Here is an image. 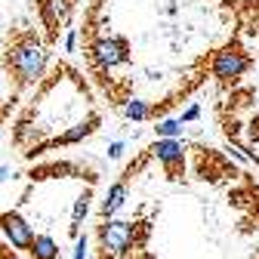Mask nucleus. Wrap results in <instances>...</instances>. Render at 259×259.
<instances>
[{
  "label": "nucleus",
  "instance_id": "6e6552de",
  "mask_svg": "<svg viewBox=\"0 0 259 259\" xmlns=\"http://www.w3.org/2000/svg\"><path fill=\"white\" fill-rule=\"evenodd\" d=\"M123 201H126V182H114V185L108 188V198L102 201V216L111 219V216L123 207Z\"/></svg>",
  "mask_w": 259,
  "mask_h": 259
},
{
  "label": "nucleus",
  "instance_id": "39448f33",
  "mask_svg": "<svg viewBox=\"0 0 259 259\" xmlns=\"http://www.w3.org/2000/svg\"><path fill=\"white\" fill-rule=\"evenodd\" d=\"M93 53H96V62H99L102 68H114V65H123L130 59L126 44L120 37H102V40H96Z\"/></svg>",
  "mask_w": 259,
  "mask_h": 259
},
{
  "label": "nucleus",
  "instance_id": "2eb2a0df",
  "mask_svg": "<svg viewBox=\"0 0 259 259\" xmlns=\"http://www.w3.org/2000/svg\"><path fill=\"white\" fill-rule=\"evenodd\" d=\"M74 40H77V31H68V40H65V50H74Z\"/></svg>",
  "mask_w": 259,
  "mask_h": 259
},
{
  "label": "nucleus",
  "instance_id": "f257e3e1",
  "mask_svg": "<svg viewBox=\"0 0 259 259\" xmlns=\"http://www.w3.org/2000/svg\"><path fill=\"white\" fill-rule=\"evenodd\" d=\"M44 68H47V53H44L40 40L31 34V31L16 34L7 47V71H10L13 83L19 90L34 87L44 77Z\"/></svg>",
  "mask_w": 259,
  "mask_h": 259
},
{
  "label": "nucleus",
  "instance_id": "dca6fc26",
  "mask_svg": "<svg viewBox=\"0 0 259 259\" xmlns=\"http://www.w3.org/2000/svg\"><path fill=\"white\" fill-rule=\"evenodd\" d=\"M108 154H111V157H120V154H123V142H114V145H111V151H108Z\"/></svg>",
  "mask_w": 259,
  "mask_h": 259
},
{
  "label": "nucleus",
  "instance_id": "f3484780",
  "mask_svg": "<svg viewBox=\"0 0 259 259\" xmlns=\"http://www.w3.org/2000/svg\"><path fill=\"white\" fill-rule=\"evenodd\" d=\"M194 117H198V105H191V108L182 114V120H194Z\"/></svg>",
  "mask_w": 259,
  "mask_h": 259
},
{
  "label": "nucleus",
  "instance_id": "9d476101",
  "mask_svg": "<svg viewBox=\"0 0 259 259\" xmlns=\"http://www.w3.org/2000/svg\"><path fill=\"white\" fill-rule=\"evenodd\" d=\"M93 126H96V117H93V120H87V123H80V126H74V130H68V133L59 136L53 145H68V142H77V139H83V136H90V133H93Z\"/></svg>",
  "mask_w": 259,
  "mask_h": 259
},
{
  "label": "nucleus",
  "instance_id": "ddd939ff",
  "mask_svg": "<svg viewBox=\"0 0 259 259\" xmlns=\"http://www.w3.org/2000/svg\"><path fill=\"white\" fill-rule=\"evenodd\" d=\"M126 117H130V120H145V117H148V105L139 102V99H133V102L126 105Z\"/></svg>",
  "mask_w": 259,
  "mask_h": 259
},
{
  "label": "nucleus",
  "instance_id": "4468645a",
  "mask_svg": "<svg viewBox=\"0 0 259 259\" xmlns=\"http://www.w3.org/2000/svg\"><path fill=\"white\" fill-rule=\"evenodd\" d=\"M74 259H87V238H77V247H74Z\"/></svg>",
  "mask_w": 259,
  "mask_h": 259
},
{
  "label": "nucleus",
  "instance_id": "f8f14e48",
  "mask_svg": "<svg viewBox=\"0 0 259 259\" xmlns=\"http://www.w3.org/2000/svg\"><path fill=\"white\" fill-rule=\"evenodd\" d=\"M154 130H157V136L173 139V136H179V133H182V123H179V120H164V123H157Z\"/></svg>",
  "mask_w": 259,
  "mask_h": 259
},
{
  "label": "nucleus",
  "instance_id": "7ed1b4c3",
  "mask_svg": "<svg viewBox=\"0 0 259 259\" xmlns=\"http://www.w3.org/2000/svg\"><path fill=\"white\" fill-rule=\"evenodd\" d=\"M247 68H250V59H247L238 47H225V50L216 53V59H213V77L222 80V83L241 77Z\"/></svg>",
  "mask_w": 259,
  "mask_h": 259
},
{
  "label": "nucleus",
  "instance_id": "423d86ee",
  "mask_svg": "<svg viewBox=\"0 0 259 259\" xmlns=\"http://www.w3.org/2000/svg\"><path fill=\"white\" fill-rule=\"evenodd\" d=\"M151 151L157 154L160 164L170 170V176H173V179H179V176H182V145H179L176 139H157V145H154Z\"/></svg>",
  "mask_w": 259,
  "mask_h": 259
},
{
  "label": "nucleus",
  "instance_id": "1a4fd4ad",
  "mask_svg": "<svg viewBox=\"0 0 259 259\" xmlns=\"http://www.w3.org/2000/svg\"><path fill=\"white\" fill-rule=\"evenodd\" d=\"M28 253H31V259H59V247L50 235H34Z\"/></svg>",
  "mask_w": 259,
  "mask_h": 259
},
{
  "label": "nucleus",
  "instance_id": "a211bd4d",
  "mask_svg": "<svg viewBox=\"0 0 259 259\" xmlns=\"http://www.w3.org/2000/svg\"><path fill=\"white\" fill-rule=\"evenodd\" d=\"M7 176H10V173H7V170H4V167H0V182H4V179H7Z\"/></svg>",
  "mask_w": 259,
  "mask_h": 259
},
{
  "label": "nucleus",
  "instance_id": "20e7f679",
  "mask_svg": "<svg viewBox=\"0 0 259 259\" xmlns=\"http://www.w3.org/2000/svg\"><path fill=\"white\" fill-rule=\"evenodd\" d=\"M0 229H4V235L10 238V244L19 247V250H28L31 241H34V232H31V225H28L16 210H10V213L0 216Z\"/></svg>",
  "mask_w": 259,
  "mask_h": 259
},
{
  "label": "nucleus",
  "instance_id": "9b49d317",
  "mask_svg": "<svg viewBox=\"0 0 259 259\" xmlns=\"http://www.w3.org/2000/svg\"><path fill=\"white\" fill-rule=\"evenodd\" d=\"M90 198H93V191L87 188L80 198H77V204H74V216H71V235H77V229H80V219L87 216V210H90Z\"/></svg>",
  "mask_w": 259,
  "mask_h": 259
},
{
  "label": "nucleus",
  "instance_id": "0eeeda50",
  "mask_svg": "<svg viewBox=\"0 0 259 259\" xmlns=\"http://www.w3.org/2000/svg\"><path fill=\"white\" fill-rule=\"evenodd\" d=\"M37 10H40V19L50 31V37H56L59 22L68 16V0H37Z\"/></svg>",
  "mask_w": 259,
  "mask_h": 259
},
{
  "label": "nucleus",
  "instance_id": "f03ea898",
  "mask_svg": "<svg viewBox=\"0 0 259 259\" xmlns=\"http://www.w3.org/2000/svg\"><path fill=\"white\" fill-rule=\"evenodd\" d=\"M148 238V222H126V219H105L99 225V244L105 256H130Z\"/></svg>",
  "mask_w": 259,
  "mask_h": 259
}]
</instances>
